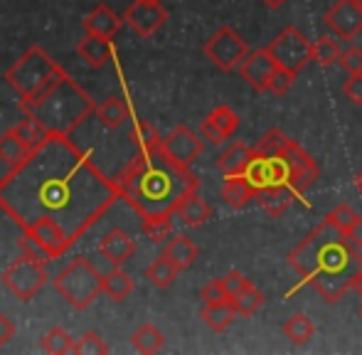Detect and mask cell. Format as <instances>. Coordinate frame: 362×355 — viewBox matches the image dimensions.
I'll list each match as a JSON object with an SVG mask.
<instances>
[{
  "mask_svg": "<svg viewBox=\"0 0 362 355\" xmlns=\"http://www.w3.org/2000/svg\"><path fill=\"white\" fill-rule=\"evenodd\" d=\"M121 200H126L144 220L175 215L177 205L200 187V178L168 156L163 139L139 146L136 158L114 178Z\"/></svg>",
  "mask_w": 362,
  "mask_h": 355,
  "instance_id": "cell-2",
  "label": "cell"
},
{
  "mask_svg": "<svg viewBox=\"0 0 362 355\" xmlns=\"http://www.w3.org/2000/svg\"><path fill=\"white\" fill-rule=\"evenodd\" d=\"M293 82H296L293 72H288V69H284V67H276V72H274L272 79H269L267 91H272V94H276V96H284L291 87H293Z\"/></svg>",
  "mask_w": 362,
  "mask_h": 355,
  "instance_id": "cell-41",
  "label": "cell"
},
{
  "mask_svg": "<svg viewBox=\"0 0 362 355\" xmlns=\"http://www.w3.org/2000/svg\"><path fill=\"white\" fill-rule=\"evenodd\" d=\"M237 129H239V116L234 114V109L227 104L215 106V109L205 116V121L200 124L202 139L210 141V144H222V141H227Z\"/></svg>",
  "mask_w": 362,
  "mask_h": 355,
  "instance_id": "cell-16",
  "label": "cell"
},
{
  "mask_svg": "<svg viewBox=\"0 0 362 355\" xmlns=\"http://www.w3.org/2000/svg\"><path fill=\"white\" fill-rule=\"evenodd\" d=\"M136 281L124 272L121 267H114L109 274H104V293L114 301H126V298L134 293Z\"/></svg>",
  "mask_w": 362,
  "mask_h": 355,
  "instance_id": "cell-28",
  "label": "cell"
},
{
  "mask_svg": "<svg viewBox=\"0 0 362 355\" xmlns=\"http://www.w3.org/2000/svg\"><path fill=\"white\" fill-rule=\"evenodd\" d=\"M237 316H239V313H237V308H234L232 298H227V301H219V303H205V308L200 311V318L205 321V326L212 328L215 333L227 331Z\"/></svg>",
  "mask_w": 362,
  "mask_h": 355,
  "instance_id": "cell-24",
  "label": "cell"
},
{
  "mask_svg": "<svg viewBox=\"0 0 362 355\" xmlns=\"http://www.w3.org/2000/svg\"><path fill=\"white\" fill-rule=\"evenodd\" d=\"M269 52L274 54L279 67L288 69L293 74H298L305 64L313 62V42H308V37L300 30H296L293 25L284 28L274 37V42H269Z\"/></svg>",
  "mask_w": 362,
  "mask_h": 355,
  "instance_id": "cell-8",
  "label": "cell"
},
{
  "mask_svg": "<svg viewBox=\"0 0 362 355\" xmlns=\"http://www.w3.org/2000/svg\"><path fill=\"white\" fill-rule=\"evenodd\" d=\"M355 187H358V192L362 195V170H360L358 175H355Z\"/></svg>",
  "mask_w": 362,
  "mask_h": 355,
  "instance_id": "cell-51",
  "label": "cell"
},
{
  "mask_svg": "<svg viewBox=\"0 0 362 355\" xmlns=\"http://www.w3.org/2000/svg\"><path fill=\"white\" fill-rule=\"evenodd\" d=\"M276 59L274 54L269 52V47H262V50H254L244 57V62L239 64V74L242 79L249 84L254 91H267L269 87V79L272 74L276 72Z\"/></svg>",
  "mask_w": 362,
  "mask_h": 355,
  "instance_id": "cell-14",
  "label": "cell"
},
{
  "mask_svg": "<svg viewBox=\"0 0 362 355\" xmlns=\"http://www.w3.org/2000/svg\"><path fill=\"white\" fill-rule=\"evenodd\" d=\"M284 336H286L293 346H305V343L315 336V326L305 313H293V316L284 323Z\"/></svg>",
  "mask_w": 362,
  "mask_h": 355,
  "instance_id": "cell-31",
  "label": "cell"
},
{
  "mask_svg": "<svg viewBox=\"0 0 362 355\" xmlns=\"http://www.w3.org/2000/svg\"><path fill=\"white\" fill-rule=\"evenodd\" d=\"M121 25H124V18H119V15L104 3L96 5L84 18L86 35H99V37H109V40H114V35L121 30Z\"/></svg>",
  "mask_w": 362,
  "mask_h": 355,
  "instance_id": "cell-19",
  "label": "cell"
},
{
  "mask_svg": "<svg viewBox=\"0 0 362 355\" xmlns=\"http://www.w3.org/2000/svg\"><path fill=\"white\" fill-rule=\"evenodd\" d=\"M23 232L33 235L35 240H37L40 245L49 252V257H52V260H59L62 255H67V250L74 245V242L69 240L67 230H64L57 220H52V217H40L37 222H33V225H30L28 230H23Z\"/></svg>",
  "mask_w": 362,
  "mask_h": 355,
  "instance_id": "cell-15",
  "label": "cell"
},
{
  "mask_svg": "<svg viewBox=\"0 0 362 355\" xmlns=\"http://www.w3.org/2000/svg\"><path fill=\"white\" fill-rule=\"evenodd\" d=\"M175 215L180 217V222L185 227H200L212 217V207L207 205V202L200 197V192L195 190V192H190L180 205H177Z\"/></svg>",
  "mask_w": 362,
  "mask_h": 355,
  "instance_id": "cell-23",
  "label": "cell"
},
{
  "mask_svg": "<svg viewBox=\"0 0 362 355\" xmlns=\"http://www.w3.org/2000/svg\"><path fill=\"white\" fill-rule=\"evenodd\" d=\"M131 136H134V141H136V149H139V146H148V144H153V141L160 139L158 131L153 129L148 121H139V124L134 126V134Z\"/></svg>",
  "mask_w": 362,
  "mask_h": 355,
  "instance_id": "cell-44",
  "label": "cell"
},
{
  "mask_svg": "<svg viewBox=\"0 0 362 355\" xmlns=\"http://www.w3.org/2000/svg\"><path fill=\"white\" fill-rule=\"evenodd\" d=\"M254 161H257V151L244 144H234L217 158V168L224 175H244L249 173Z\"/></svg>",
  "mask_w": 362,
  "mask_h": 355,
  "instance_id": "cell-21",
  "label": "cell"
},
{
  "mask_svg": "<svg viewBox=\"0 0 362 355\" xmlns=\"http://www.w3.org/2000/svg\"><path fill=\"white\" fill-rule=\"evenodd\" d=\"M64 69L45 52L40 45H33L18 62H13L5 72V82L15 89V94L20 96V101L33 99L35 94H40L47 84H52L57 77H62Z\"/></svg>",
  "mask_w": 362,
  "mask_h": 355,
  "instance_id": "cell-5",
  "label": "cell"
},
{
  "mask_svg": "<svg viewBox=\"0 0 362 355\" xmlns=\"http://www.w3.org/2000/svg\"><path fill=\"white\" fill-rule=\"evenodd\" d=\"M343 91L353 104L362 106V74H350L343 84Z\"/></svg>",
  "mask_w": 362,
  "mask_h": 355,
  "instance_id": "cell-46",
  "label": "cell"
},
{
  "mask_svg": "<svg viewBox=\"0 0 362 355\" xmlns=\"http://www.w3.org/2000/svg\"><path fill=\"white\" fill-rule=\"evenodd\" d=\"M163 149L168 151V156H170L173 161H177V163H182V165H192L202 156L205 144H202L200 134H195L190 126L180 124L165 136Z\"/></svg>",
  "mask_w": 362,
  "mask_h": 355,
  "instance_id": "cell-13",
  "label": "cell"
},
{
  "mask_svg": "<svg viewBox=\"0 0 362 355\" xmlns=\"http://www.w3.org/2000/svg\"><path fill=\"white\" fill-rule=\"evenodd\" d=\"M288 264L328 303L345 296L362 269V250L325 217L291 250Z\"/></svg>",
  "mask_w": 362,
  "mask_h": 355,
  "instance_id": "cell-3",
  "label": "cell"
},
{
  "mask_svg": "<svg viewBox=\"0 0 362 355\" xmlns=\"http://www.w3.org/2000/svg\"><path fill=\"white\" fill-rule=\"evenodd\" d=\"M13 338H15V323L5 313H0V348L8 346Z\"/></svg>",
  "mask_w": 362,
  "mask_h": 355,
  "instance_id": "cell-47",
  "label": "cell"
},
{
  "mask_svg": "<svg viewBox=\"0 0 362 355\" xmlns=\"http://www.w3.org/2000/svg\"><path fill=\"white\" fill-rule=\"evenodd\" d=\"M202 52L207 54V59H210L217 69L232 72V69H239V64H242L244 57L249 54V45L237 30L224 25V28H219L217 33L207 40Z\"/></svg>",
  "mask_w": 362,
  "mask_h": 355,
  "instance_id": "cell-9",
  "label": "cell"
},
{
  "mask_svg": "<svg viewBox=\"0 0 362 355\" xmlns=\"http://www.w3.org/2000/svg\"><path fill=\"white\" fill-rule=\"evenodd\" d=\"M350 240H353L355 245H358L360 250H362V215L358 217V222H355L353 230H350Z\"/></svg>",
  "mask_w": 362,
  "mask_h": 355,
  "instance_id": "cell-48",
  "label": "cell"
},
{
  "mask_svg": "<svg viewBox=\"0 0 362 355\" xmlns=\"http://www.w3.org/2000/svg\"><path fill=\"white\" fill-rule=\"evenodd\" d=\"M116 200H121L116 180L64 134H49L0 178V210L15 225L28 230L40 217H52L72 242H79Z\"/></svg>",
  "mask_w": 362,
  "mask_h": 355,
  "instance_id": "cell-1",
  "label": "cell"
},
{
  "mask_svg": "<svg viewBox=\"0 0 362 355\" xmlns=\"http://www.w3.org/2000/svg\"><path fill=\"white\" fill-rule=\"evenodd\" d=\"M74 353L76 355H106L109 346L104 343V338L96 331H86L79 341L74 343Z\"/></svg>",
  "mask_w": 362,
  "mask_h": 355,
  "instance_id": "cell-38",
  "label": "cell"
},
{
  "mask_svg": "<svg viewBox=\"0 0 362 355\" xmlns=\"http://www.w3.org/2000/svg\"><path fill=\"white\" fill-rule=\"evenodd\" d=\"M99 252L106 262H111L114 267H121L136 255V242L131 240V235H126L124 230H111L99 240Z\"/></svg>",
  "mask_w": 362,
  "mask_h": 355,
  "instance_id": "cell-18",
  "label": "cell"
},
{
  "mask_svg": "<svg viewBox=\"0 0 362 355\" xmlns=\"http://www.w3.org/2000/svg\"><path fill=\"white\" fill-rule=\"evenodd\" d=\"M262 5H267L269 10H279L281 5H286V0H262Z\"/></svg>",
  "mask_w": 362,
  "mask_h": 355,
  "instance_id": "cell-49",
  "label": "cell"
},
{
  "mask_svg": "<svg viewBox=\"0 0 362 355\" xmlns=\"http://www.w3.org/2000/svg\"><path fill=\"white\" fill-rule=\"evenodd\" d=\"M353 289L358 291V296L362 298V269L358 272V277H355V281H353Z\"/></svg>",
  "mask_w": 362,
  "mask_h": 355,
  "instance_id": "cell-50",
  "label": "cell"
},
{
  "mask_svg": "<svg viewBox=\"0 0 362 355\" xmlns=\"http://www.w3.org/2000/svg\"><path fill=\"white\" fill-rule=\"evenodd\" d=\"M45 267H47L45 262L30 260V257L23 255L3 269L0 281L5 284V289H8L18 301L28 303L30 298H35V293L47 284V269Z\"/></svg>",
  "mask_w": 362,
  "mask_h": 355,
  "instance_id": "cell-7",
  "label": "cell"
},
{
  "mask_svg": "<svg viewBox=\"0 0 362 355\" xmlns=\"http://www.w3.org/2000/svg\"><path fill=\"white\" fill-rule=\"evenodd\" d=\"M281 161H284V165H286L288 185L293 187L296 192H305L318 180V175H320L318 165H315V161L310 158L296 141L288 139L286 149H284V153H281Z\"/></svg>",
  "mask_w": 362,
  "mask_h": 355,
  "instance_id": "cell-10",
  "label": "cell"
},
{
  "mask_svg": "<svg viewBox=\"0 0 362 355\" xmlns=\"http://www.w3.org/2000/svg\"><path fill=\"white\" fill-rule=\"evenodd\" d=\"M200 298H202L205 303L227 301L229 293H227V289H224V281H222V279H212V281H207L205 286H202V291H200Z\"/></svg>",
  "mask_w": 362,
  "mask_h": 355,
  "instance_id": "cell-42",
  "label": "cell"
},
{
  "mask_svg": "<svg viewBox=\"0 0 362 355\" xmlns=\"http://www.w3.org/2000/svg\"><path fill=\"white\" fill-rule=\"evenodd\" d=\"M325 25L340 40H353L362 33V3L360 0H335L325 13Z\"/></svg>",
  "mask_w": 362,
  "mask_h": 355,
  "instance_id": "cell-11",
  "label": "cell"
},
{
  "mask_svg": "<svg viewBox=\"0 0 362 355\" xmlns=\"http://www.w3.org/2000/svg\"><path fill=\"white\" fill-rule=\"evenodd\" d=\"M286 144H288V139L284 136L281 129H269L267 134L257 141L254 151H257V156H262V158H276V156L284 153Z\"/></svg>",
  "mask_w": 362,
  "mask_h": 355,
  "instance_id": "cell-33",
  "label": "cell"
},
{
  "mask_svg": "<svg viewBox=\"0 0 362 355\" xmlns=\"http://www.w3.org/2000/svg\"><path fill=\"white\" fill-rule=\"evenodd\" d=\"M325 217H328V220L333 222V225H338L340 230L345 232V235H350V230H353V227H355V222H358V217H360V215L353 210V207L345 205V202H343V205L333 207V210H330Z\"/></svg>",
  "mask_w": 362,
  "mask_h": 355,
  "instance_id": "cell-39",
  "label": "cell"
},
{
  "mask_svg": "<svg viewBox=\"0 0 362 355\" xmlns=\"http://www.w3.org/2000/svg\"><path fill=\"white\" fill-rule=\"evenodd\" d=\"M30 146L23 141V136L15 129H8L5 134H0V161H3L8 168H15L20 165L25 158L30 156Z\"/></svg>",
  "mask_w": 362,
  "mask_h": 355,
  "instance_id": "cell-25",
  "label": "cell"
},
{
  "mask_svg": "<svg viewBox=\"0 0 362 355\" xmlns=\"http://www.w3.org/2000/svg\"><path fill=\"white\" fill-rule=\"evenodd\" d=\"M131 346H134V351L151 355V353H158L163 346H165V336H163V331L158 326L144 323L139 331L131 333Z\"/></svg>",
  "mask_w": 362,
  "mask_h": 355,
  "instance_id": "cell-29",
  "label": "cell"
},
{
  "mask_svg": "<svg viewBox=\"0 0 362 355\" xmlns=\"http://www.w3.org/2000/svg\"><path fill=\"white\" fill-rule=\"evenodd\" d=\"M96 119L104 129L114 131L129 121V106L121 96H106L99 106H96Z\"/></svg>",
  "mask_w": 362,
  "mask_h": 355,
  "instance_id": "cell-26",
  "label": "cell"
},
{
  "mask_svg": "<svg viewBox=\"0 0 362 355\" xmlns=\"http://www.w3.org/2000/svg\"><path fill=\"white\" fill-rule=\"evenodd\" d=\"M340 67L348 74H362V47H350L340 54Z\"/></svg>",
  "mask_w": 362,
  "mask_h": 355,
  "instance_id": "cell-43",
  "label": "cell"
},
{
  "mask_svg": "<svg viewBox=\"0 0 362 355\" xmlns=\"http://www.w3.org/2000/svg\"><path fill=\"white\" fill-rule=\"evenodd\" d=\"M15 131L23 136V141L30 146V149H37V146L49 136V131L45 129V126H40L35 119H30V116H25V119L20 121L18 126H15Z\"/></svg>",
  "mask_w": 362,
  "mask_h": 355,
  "instance_id": "cell-37",
  "label": "cell"
},
{
  "mask_svg": "<svg viewBox=\"0 0 362 355\" xmlns=\"http://www.w3.org/2000/svg\"><path fill=\"white\" fill-rule=\"evenodd\" d=\"M232 303H234V308H237L239 316H254V313L264 306V293L249 284V286L242 289L237 296H232Z\"/></svg>",
  "mask_w": 362,
  "mask_h": 355,
  "instance_id": "cell-34",
  "label": "cell"
},
{
  "mask_svg": "<svg viewBox=\"0 0 362 355\" xmlns=\"http://www.w3.org/2000/svg\"><path fill=\"white\" fill-rule=\"evenodd\" d=\"M124 23L141 37H153L168 23V10L160 3H144L136 0L126 8Z\"/></svg>",
  "mask_w": 362,
  "mask_h": 355,
  "instance_id": "cell-12",
  "label": "cell"
},
{
  "mask_svg": "<svg viewBox=\"0 0 362 355\" xmlns=\"http://www.w3.org/2000/svg\"><path fill=\"white\" fill-rule=\"evenodd\" d=\"M257 197V185L247 173L244 175H227L222 182V200L227 202L232 210H242L249 200Z\"/></svg>",
  "mask_w": 362,
  "mask_h": 355,
  "instance_id": "cell-20",
  "label": "cell"
},
{
  "mask_svg": "<svg viewBox=\"0 0 362 355\" xmlns=\"http://www.w3.org/2000/svg\"><path fill=\"white\" fill-rule=\"evenodd\" d=\"M340 45L335 42V37H330V35H323L320 40H315L313 42V62H318L320 67H330V64H335L340 59Z\"/></svg>",
  "mask_w": 362,
  "mask_h": 355,
  "instance_id": "cell-35",
  "label": "cell"
},
{
  "mask_svg": "<svg viewBox=\"0 0 362 355\" xmlns=\"http://www.w3.org/2000/svg\"><path fill=\"white\" fill-rule=\"evenodd\" d=\"M54 289L69 306L76 308V311H84L104 293V277L96 272L86 257H74L54 277Z\"/></svg>",
  "mask_w": 362,
  "mask_h": 355,
  "instance_id": "cell-6",
  "label": "cell"
},
{
  "mask_svg": "<svg viewBox=\"0 0 362 355\" xmlns=\"http://www.w3.org/2000/svg\"><path fill=\"white\" fill-rule=\"evenodd\" d=\"M173 215H160V217H148L144 220V235L153 245H163L165 240H170L173 235Z\"/></svg>",
  "mask_w": 362,
  "mask_h": 355,
  "instance_id": "cell-36",
  "label": "cell"
},
{
  "mask_svg": "<svg viewBox=\"0 0 362 355\" xmlns=\"http://www.w3.org/2000/svg\"><path fill=\"white\" fill-rule=\"evenodd\" d=\"M182 269L175 264L173 260H168L165 255H160L156 262H153L151 267L146 269V279L153 284L156 289H168L173 286V281L177 279V274H180Z\"/></svg>",
  "mask_w": 362,
  "mask_h": 355,
  "instance_id": "cell-30",
  "label": "cell"
},
{
  "mask_svg": "<svg viewBox=\"0 0 362 355\" xmlns=\"http://www.w3.org/2000/svg\"><path fill=\"white\" fill-rule=\"evenodd\" d=\"M20 250H23L25 257H30V260H37V262H45V264L52 260V257H49V252L45 250V247L40 245L33 235H28V232H23V237H20Z\"/></svg>",
  "mask_w": 362,
  "mask_h": 355,
  "instance_id": "cell-40",
  "label": "cell"
},
{
  "mask_svg": "<svg viewBox=\"0 0 362 355\" xmlns=\"http://www.w3.org/2000/svg\"><path fill=\"white\" fill-rule=\"evenodd\" d=\"M360 3H362V0H360Z\"/></svg>",
  "mask_w": 362,
  "mask_h": 355,
  "instance_id": "cell-53",
  "label": "cell"
},
{
  "mask_svg": "<svg viewBox=\"0 0 362 355\" xmlns=\"http://www.w3.org/2000/svg\"><path fill=\"white\" fill-rule=\"evenodd\" d=\"M76 54L84 59L89 67L101 69L114 54V45L109 37H99V35H86L79 45H76Z\"/></svg>",
  "mask_w": 362,
  "mask_h": 355,
  "instance_id": "cell-22",
  "label": "cell"
},
{
  "mask_svg": "<svg viewBox=\"0 0 362 355\" xmlns=\"http://www.w3.org/2000/svg\"><path fill=\"white\" fill-rule=\"evenodd\" d=\"M163 255H165L168 260L175 262L180 269H187V267L195 264V260L200 257V250H197V245L187 235H175L173 240L165 242Z\"/></svg>",
  "mask_w": 362,
  "mask_h": 355,
  "instance_id": "cell-27",
  "label": "cell"
},
{
  "mask_svg": "<svg viewBox=\"0 0 362 355\" xmlns=\"http://www.w3.org/2000/svg\"><path fill=\"white\" fill-rule=\"evenodd\" d=\"M74 338L69 336L64 328L54 326L49 328L47 333H45L42 338H40V348H42L45 353L49 355H64V353H74Z\"/></svg>",
  "mask_w": 362,
  "mask_h": 355,
  "instance_id": "cell-32",
  "label": "cell"
},
{
  "mask_svg": "<svg viewBox=\"0 0 362 355\" xmlns=\"http://www.w3.org/2000/svg\"><path fill=\"white\" fill-rule=\"evenodd\" d=\"M144 3H160V0H144Z\"/></svg>",
  "mask_w": 362,
  "mask_h": 355,
  "instance_id": "cell-52",
  "label": "cell"
},
{
  "mask_svg": "<svg viewBox=\"0 0 362 355\" xmlns=\"http://www.w3.org/2000/svg\"><path fill=\"white\" fill-rule=\"evenodd\" d=\"M20 109L25 116L35 119L49 134L72 136L76 126H81L91 114H96L94 99L86 94L67 72L47 84L33 99L20 101Z\"/></svg>",
  "mask_w": 362,
  "mask_h": 355,
  "instance_id": "cell-4",
  "label": "cell"
},
{
  "mask_svg": "<svg viewBox=\"0 0 362 355\" xmlns=\"http://www.w3.org/2000/svg\"><path fill=\"white\" fill-rule=\"evenodd\" d=\"M296 195H298V192H296L288 182H269V185L259 187L254 200H257V205L262 207L264 212H269V215L276 217V215H284V212L288 210Z\"/></svg>",
  "mask_w": 362,
  "mask_h": 355,
  "instance_id": "cell-17",
  "label": "cell"
},
{
  "mask_svg": "<svg viewBox=\"0 0 362 355\" xmlns=\"http://www.w3.org/2000/svg\"><path fill=\"white\" fill-rule=\"evenodd\" d=\"M222 281H224V289H227V293H229V298L232 296H237L242 289H247L249 284V279L244 277V274H239V272H229L227 277H222Z\"/></svg>",
  "mask_w": 362,
  "mask_h": 355,
  "instance_id": "cell-45",
  "label": "cell"
}]
</instances>
